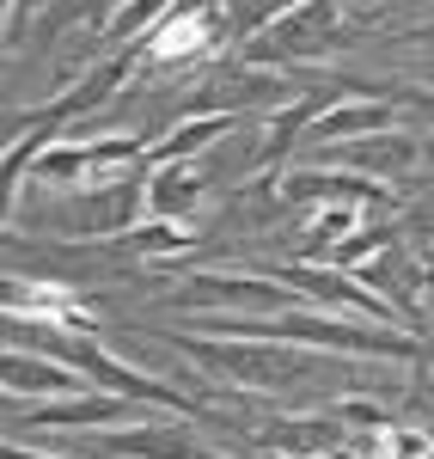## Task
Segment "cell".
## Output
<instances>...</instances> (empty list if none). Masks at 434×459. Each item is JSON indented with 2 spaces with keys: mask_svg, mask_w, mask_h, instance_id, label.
<instances>
[{
  "mask_svg": "<svg viewBox=\"0 0 434 459\" xmlns=\"http://www.w3.org/2000/svg\"><path fill=\"white\" fill-rule=\"evenodd\" d=\"M367 454H373V459H422L429 447H422L416 435H398V429H386V435H373V441H367Z\"/></svg>",
  "mask_w": 434,
  "mask_h": 459,
  "instance_id": "7a4b0ae2",
  "label": "cell"
},
{
  "mask_svg": "<svg viewBox=\"0 0 434 459\" xmlns=\"http://www.w3.org/2000/svg\"><path fill=\"white\" fill-rule=\"evenodd\" d=\"M202 43H208V25H202V19H172L166 31L153 37V56H159V62H172V56H190V49H202Z\"/></svg>",
  "mask_w": 434,
  "mask_h": 459,
  "instance_id": "6da1fadb",
  "label": "cell"
}]
</instances>
